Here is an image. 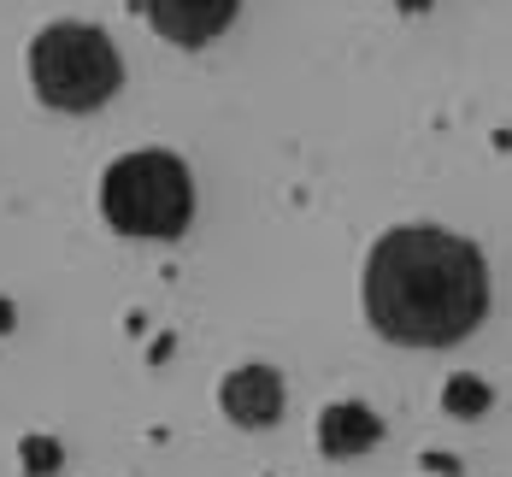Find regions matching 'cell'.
Here are the masks:
<instances>
[{
  "mask_svg": "<svg viewBox=\"0 0 512 477\" xmlns=\"http://www.w3.org/2000/svg\"><path fill=\"white\" fill-rule=\"evenodd\" d=\"M365 313L389 342L448 348L489 313V265L477 242L436 224L389 230L365 260Z\"/></svg>",
  "mask_w": 512,
  "mask_h": 477,
  "instance_id": "cell-1",
  "label": "cell"
},
{
  "mask_svg": "<svg viewBox=\"0 0 512 477\" xmlns=\"http://www.w3.org/2000/svg\"><path fill=\"white\" fill-rule=\"evenodd\" d=\"M118 77H124L118 48L95 24H48L30 42V83L59 112H95L101 101H112Z\"/></svg>",
  "mask_w": 512,
  "mask_h": 477,
  "instance_id": "cell-3",
  "label": "cell"
},
{
  "mask_svg": "<svg viewBox=\"0 0 512 477\" xmlns=\"http://www.w3.org/2000/svg\"><path fill=\"white\" fill-rule=\"evenodd\" d=\"M442 401H448V413H483V407H489V389H483L477 377H454Z\"/></svg>",
  "mask_w": 512,
  "mask_h": 477,
  "instance_id": "cell-7",
  "label": "cell"
},
{
  "mask_svg": "<svg viewBox=\"0 0 512 477\" xmlns=\"http://www.w3.org/2000/svg\"><path fill=\"white\" fill-rule=\"evenodd\" d=\"M24 460H30L36 472H48L53 460H59V448H53V442H24Z\"/></svg>",
  "mask_w": 512,
  "mask_h": 477,
  "instance_id": "cell-8",
  "label": "cell"
},
{
  "mask_svg": "<svg viewBox=\"0 0 512 477\" xmlns=\"http://www.w3.org/2000/svg\"><path fill=\"white\" fill-rule=\"evenodd\" d=\"M224 413L236 424H271L283 413V377L271 366H242L224 377Z\"/></svg>",
  "mask_w": 512,
  "mask_h": 477,
  "instance_id": "cell-5",
  "label": "cell"
},
{
  "mask_svg": "<svg viewBox=\"0 0 512 477\" xmlns=\"http://www.w3.org/2000/svg\"><path fill=\"white\" fill-rule=\"evenodd\" d=\"M383 436V424L377 413H365L354 401H342V407H324V419H318V442H324V454H336V460H348L359 448H371Z\"/></svg>",
  "mask_w": 512,
  "mask_h": 477,
  "instance_id": "cell-6",
  "label": "cell"
},
{
  "mask_svg": "<svg viewBox=\"0 0 512 477\" xmlns=\"http://www.w3.org/2000/svg\"><path fill=\"white\" fill-rule=\"evenodd\" d=\"M101 212L118 236L142 242H177L195 218V183L189 165L165 148H142L106 165L101 177Z\"/></svg>",
  "mask_w": 512,
  "mask_h": 477,
  "instance_id": "cell-2",
  "label": "cell"
},
{
  "mask_svg": "<svg viewBox=\"0 0 512 477\" xmlns=\"http://www.w3.org/2000/svg\"><path fill=\"white\" fill-rule=\"evenodd\" d=\"M142 6H148V18H154V30L165 42L201 48L218 30H230V18H236L242 0H142Z\"/></svg>",
  "mask_w": 512,
  "mask_h": 477,
  "instance_id": "cell-4",
  "label": "cell"
},
{
  "mask_svg": "<svg viewBox=\"0 0 512 477\" xmlns=\"http://www.w3.org/2000/svg\"><path fill=\"white\" fill-rule=\"evenodd\" d=\"M395 6H407V12H424V6H430V0H395Z\"/></svg>",
  "mask_w": 512,
  "mask_h": 477,
  "instance_id": "cell-9",
  "label": "cell"
}]
</instances>
